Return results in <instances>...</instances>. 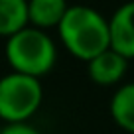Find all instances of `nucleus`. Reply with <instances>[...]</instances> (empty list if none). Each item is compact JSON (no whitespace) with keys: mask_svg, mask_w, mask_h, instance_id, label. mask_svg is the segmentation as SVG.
Segmentation results:
<instances>
[{"mask_svg":"<svg viewBox=\"0 0 134 134\" xmlns=\"http://www.w3.org/2000/svg\"><path fill=\"white\" fill-rule=\"evenodd\" d=\"M57 34L63 49L85 63L110 47L109 18L87 4L69 6Z\"/></svg>","mask_w":134,"mask_h":134,"instance_id":"nucleus-1","label":"nucleus"},{"mask_svg":"<svg viewBox=\"0 0 134 134\" xmlns=\"http://www.w3.org/2000/svg\"><path fill=\"white\" fill-rule=\"evenodd\" d=\"M4 57L12 71L42 79L57 63V43L47 32L26 26L6 38Z\"/></svg>","mask_w":134,"mask_h":134,"instance_id":"nucleus-2","label":"nucleus"},{"mask_svg":"<svg viewBox=\"0 0 134 134\" xmlns=\"http://www.w3.org/2000/svg\"><path fill=\"white\" fill-rule=\"evenodd\" d=\"M42 103L43 87L40 79L16 71L0 77V120L6 124L30 122Z\"/></svg>","mask_w":134,"mask_h":134,"instance_id":"nucleus-3","label":"nucleus"},{"mask_svg":"<svg viewBox=\"0 0 134 134\" xmlns=\"http://www.w3.org/2000/svg\"><path fill=\"white\" fill-rule=\"evenodd\" d=\"M110 49L122 57L134 59V0L120 4L109 18Z\"/></svg>","mask_w":134,"mask_h":134,"instance_id":"nucleus-4","label":"nucleus"},{"mask_svg":"<svg viewBox=\"0 0 134 134\" xmlns=\"http://www.w3.org/2000/svg\"><path fill=\"white\" fill-rule=\"evenodd\" d=\"M126 69H128V59L122 57L120 53H116L110 47L103 53H99L97 57H93L91 61H87L89 79L99 87L118 85L124 79Z\"/></svg>","mask_w":134,"mask_h":134,"instance_id":"nucleus-5","label":"nucleus"},{"mask_svg":"<svg viewBox=\"0 0 134 134\" xmlns=\"http://www.w3.org/2000/svg\"><path fill=\"white\" fill-rule=\"evenodd\" d=\"M67 8V0H28V26L43 32L51 28L57 30Z\"/></svg>","mask_w":134,"mask_h":134,"instance_id":"nucleus-6","label":"nucleus"},{"mask_svg":"<svg viewBox=\"0 0 134 134\" xmlns=\"http://www.w3.org/2000/svg\"><path fill=\"white\" fill-rule=\"evenodd\" d=\"M110 116L124 132L134 134V81L124 83L110 97Z\"/></svg>","mask_w":134,"mask_h":134,"instance_id":"nucleus-7","label":"nucleus"},{"mask_svg":"<svg viewBox=\"0 0 134 134\" xmlns=\"http://www.w3.org/2000/svg\"><path fill=\"white\" fill-rule=\"evenodd\" d=\"M28 26V0H0V38H10Z\"/></svg>","mask_w":134,"mask_h":134,"instance_id":"nucleus-8","label":"nucleus"},{"mask_svg":"<svg viewBox=\"0 0 134 134\" xmlns=\"http://www.w3.org/2000/svg\"><path fill=\"white\" fill-rule=\"evenodd\" d=\"M0 134H42V132L30 122H22V124H4Z\"/></svg>","mask_w":134,"mask_h":134,"instance_id":"nucleus-9","label":"nucleus"}]
</instances>
